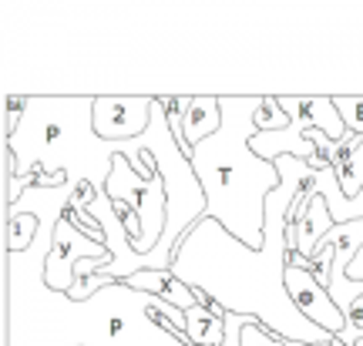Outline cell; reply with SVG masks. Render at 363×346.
Segmentation results:
<instances>
[{
  "mask_svg": "<svg viewBox=\"0 0 363 346\" xmlns=\"http://www.w3.org/2000/svg\"><path fill=\"white\" fill-rule=\"evenodd\" d=\"M333 175H337L340 189H343L347 199H357V195L363 192V145L350 158H343L340 165H333Z\"/></svg>",
  "mask_w": 363,
  "mask_h": 346,
  "instance_id": "14",
  "label": "cell"
},
{
  "mask_svg": "<svg viewBox=\"0 0 363 346\" xmlns=\"http://www.w3.org/2000/svg\"><path fill=\"white\" fill-rule=\"evenodd\" d=\"M189 346H225V320L206 306H192L185 313Z\"/></svg>",
  "mask_w": 363,
  "mask_h": 346,
  "instance_id": "12",
  "label": "cell"
},
{
  "mask_svg": "<svg viewBox=\"0 0 363 346\" xmlns=\"http://www.w3.org/2000/svg\"><path fill=\"white\" fill-rule=\"evenodd\" d=\"M276 168L283 185L266 199V245L249 249L206 216L175 245L172 272L208 293L225 313L256 316L283 343H330L333 336L313 326L286 293V216L296 195L316 182V172L289 155L276 158Z\"/></svg>",
  "mask_w": 363,
  "mask_h": 346,
  "instance_id": "1",
  "label": "cell"
},
{
  "mask_svg": "<svg viewBox=\"0 0 363 346\" xmlns=\"http://www.w3.org/2000/svg\"><path fill=\"white\" fill-rule=\"evenodd\" d=\"M249 148L266 158V162H276V158H299V162H310L313 158V141L306 138V131L299 128H286V131H269V135H256L249 141Z\"/></svg>",
  "mask_w": 363,
  "mask_h": 346,
  "instance_id": "10",
  "label": "cell"
},
{
  "mask_svg": "<svg viewBox=\"0 0 363 346\" xmlns=\"http://www.w3.org/2000/svg\"><path fill=\"white\" fill-rule=\"evenodd\" d=\"M125 286L131 289H138V293H152L158 296L162 303H169V306L182 309V313H189L192 306H199V296H195L192 286H185V282L175 276V272H158V269H142L128 276V279H121Z\"/></svg>",
  "mask_w": 363,
  "mask_h": 346,
  "instance_id": "8",
  "label": "cell"
},
{
  "mask_svg": "<svg viewBox=\"0 0 363 346\" xmlns=\"http://www.w3.org/2000/svg\"><path fill=\"white\" fill-rule=\"evenodd\" d=\"M222 128V101L219 98H192L189 118H185V145L195 148L212 138Z\"/></svg>",
  "mask_w": 363,
  "mask_h": 346,
  "instance_id": "11",
  "label": "cell"
},
{
  "mask_svg": "<svg viewBox=\"0 0 363 346\" xmlns=\"http://www.w3.org/2000/svg\"><path fill=\"white\" fill-rule=\"evenodd\" d=\"M333 101H337V111H340V118H343L347 131L363 138V94H340Z\"/></svg>",
  "mask_w": 363,
  "mask_h": 346,
  "instance_id": "16",
  "label": "cell"
},
{
  "mask_svg": "<svg viewBox=\"0 0 363 346\" xmlns=\"http://www.w3.org/2000/svg\"><path fill=\"white\" fill-rule=\"evenodd\" d=\"M279 108L286 111L289 125L299 131H323L326 138H333V141H343L350 135L337 111V101L326 98V94H316V98H299V94L279 98Z\"/></svg>",
  "mask_w": 363,
  "mask_h": 346,
  "instance_id": "7",
  "label": "cell"
},
{
  "mask_svg": "<svg viewBox=\"0 0 363 346\" xmlns=\"http://www.w3.org/2000/svg\"><path fill=\"white\" fill-rule=\"evenodd\" d=\"M286 346H330V343H286Z\"/></svg>",
  "mask_w": 363,
  "mask_h": 346,
  "instance_id": "17",
  "label": "cell"
},
{
  "mask_svg": "<svg viewBox=\"0 0 363 346\" xmlns=\"http://www.w3.org/2000/svg\"><path fill=\"white\" fill-rule=\"evenodd\" d=\"M286 128H293V125H289L286 111L279 108V98L262 94L259 108H256V131H259V135H269V131H286Z\"/></svg>",
  "mask_w": 363,
  "mask_h": 346,
  "instance_id": "15",
  "label": "cell"
},
{
  "mask_svg": "<svg viewBox=\"0 0 363 346\" xmlns=\"http://www.w3.org/2000/svg\"><path fill=\"white\" fill-rule=\"evenodd\" d=\"M286 293L293 299V306H296L313 326L326 330L330 336H343V330H347L343 309L333 303V296L326 293V286H320L306 269L286 262Z\"/></svg>",
  "mask_w": 363,
  "mask_h": 346,
  "instance_id": "6",
  "label": "cell"
},
{
  "mask_svg": "<svg viewBox=\"0 0 363 346\" xmlns=\"http://www.w3.org/2000/svg\"><path fill=\"white\" fill-rule=\"evenodd\" d=\"M222 128L195 145L189 162L206 192V216L235 235L249 249L266 245V199L283 179L276 162H266L249 148L256 138V108L262 98H219Z\"/></svg>",
  "mask_w": 363,
  "mask_h": 346,
  "instance_id": "2",
  "label": "cell"
},
{
  "mask_svg": "<svg viewBox=\"0 0 363 346\" xmlns=\"http://www.w3.org/2000/svg\"><path fill=\"white\" fill-rule=\"evenodd\" d=\"M38 229H40V216L11 208V212H7V252H11V256L27 252L30 242H34V235H38Z\"/></svg>",
  "mask_w": 363,
  "mask_h": 346,
  "instance_id": "13",
  "label": "cell"
},
{
  "mask_svg": "<svg viewBox=\"0 0 363 346\" xmlns=\"http://www.w3.org/2000/svg\"><path fill=\"white\" fill-rule=\"evenodd\" d=\"M155 98H94L91 131L101 141H135L152 128Z\"/></svg>",
  "mask_w": 363,
  "mask_h": 346,
  "instance_id": "5",
  "label": "cell"
},
{
  "mask_svg": "<svg viewBox=\"0 0 363 346\" xmlns=\"http://www.w3.org/2000/svg\"><path fill=\"white\" fill-rule=\"evenodd\" d=\"M104 192L111 202H128L138 216H142L145 235L138 245H131L138 256H152L165 235V222H169V192H165V179L162 175H148L142 179L131 168L128 155H115L111 162V175L104 182Z\"/></svg>",
  "mask_w": 363,
  "mask_h": 346,
  "instance_id": "3",
  "label": "cell"
},
{
  "mask_svg": "<svg viewBox=\"0 0 363 346\" xmlns=\"http://www.w3.org/2000/svg\"><path fill=\"white\" fill-rule=\"evenodd\" d=\"M81 256L111 262V249L98 245L84 232L74 229L67 218L57 216V222H54V229H51V249L44 256V286L61 296L71 293V286H74V266L81 262Z\"/></svg>",
  "mask_w": 363,
  "mask_h": 346,
  "instance_id": "4",
  "label": "cell"
},
{
  "mask_svg": "<svg viewBox=\"0 0 363 346\" xmlns=\"http://www.w3.org/2000/svg\"><path fill=\"white\" fill-rule=\"evenodd\" d=\"M333 229H337V222H333V216H330L323 195L313 192L310 202H306V208H303V218H299V245H296V252L303 259H313L316 256V249H320V242H323Z\"/></svg>",
  "mask_w": 363,
  "mask_h": 346,
  "instance_id": "9",
  "label": "cell"
}]
</instances>
